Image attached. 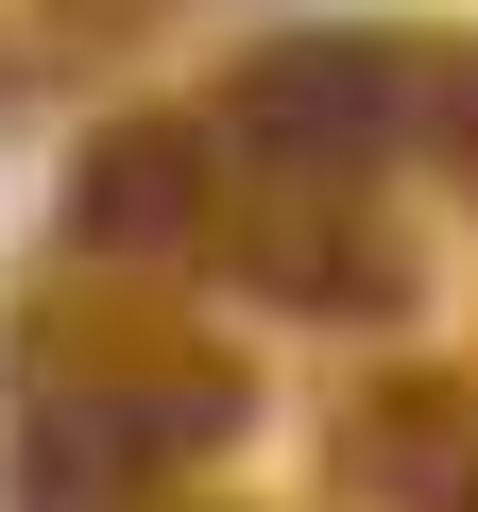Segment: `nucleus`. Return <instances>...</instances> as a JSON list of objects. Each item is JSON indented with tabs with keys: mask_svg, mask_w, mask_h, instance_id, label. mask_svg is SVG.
<instances>
[{
	"mask_svg": "<svg viewBox=\"0 0 478 512\" xmlns=\"http://www.w3.org/2000/svg\"><path fill=\"white\" fill-rule=\"evenodd\" d=\"M171 427H188L171 393H86V376H52L35 427H18V512H120Z\"/></svg>",
	"mask_w": 478,
	"mask_h": 512,
	"instance_id": "obj_2",
	"label": "nucleus"
},
{
	"mask_svg": "<svg viewBox=\"0 0 478 512\" xmlns=\"http://www.w3.org/2000/svg\"><path fill=\"white\" fill-rule=\"evenodd\" d=\"M393 120H410V52H359V35L257 52V86H239V137H274V154H376Z\"/></svg>",
	"mask_w": 478,
	"mask_h": 512,
	"instance_id": "obj_1",
	"label": "nucleus"
},
{
	"mask_svg": "<svg viewBox=\"0 0 478 512\" xmlns=\"http://www.w3.org/2000/svg\"><path fill=\"white\" fill-rule=\"evenodd\" d=\"M188 205H205V137L188 120H120L86 154V239H171Z\"/></svg>",
	"mask_w": 478,
	"mask_h": 512,
	"instance_id": "obj_3",
	"label": "nucleus"
}]
</instances>
